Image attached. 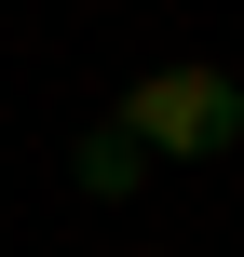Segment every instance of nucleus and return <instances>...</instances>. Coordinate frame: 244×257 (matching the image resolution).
Segmentation results:
<instances>
[{
	"instance_id": "obj_1",
	"label": "nucleus",
	"mask_w": 244,
	"mask_h": 257,
	"mask_svg": "<svg viewBox=\"0 0 244 257\" xmlns=\"http://www.w3.org/2000/svg\"><path fill=\"white\" fill-rule=\"evenodd\" d=\"M109 122H122L136 149H163V163H217V149L244 136V81L231 68H149Z\"/></svg>"
},
{
	"instance_id": "obj_2",
	"label": "nucleus",
	"mask_w": 244,
	"mask_h": 257,
	"mask_svg": "<svg viewBox=\"0 0 244 257\" xmlns=\"http://www.w3.org/2000/svg\"><path fill=\"white\" fill-rule=\"evenodd\" d=\"M136 163H149V149H136L122 122H95V136H82V190H95V203H122V190H136Z\"/></svg>"
}]
</instances>
